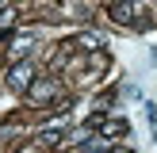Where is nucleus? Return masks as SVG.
Listing matches in <instances>:
<instances>
[{
	"mask_svg": "<svg viewBox=\"0 0 157 153\" xmlns=\"http://www.w3.org/2000/svg\"><path fill=\"white\" fill-rule=\"evenodd\" d=\"M31 76H35V69L23 61V65H15L12 69V76H8V84H12L15 92H23V88H31Z\"/></svg>",
	"mask_w": 157,
	"mask_h": 153,
	"instance_id": "1",
	"label": "nucleus"
},
{
	"mask_svg": "<svg viewBox=\"0 0 157 153\" xmlns=\"http://www.w3.org/2000/svg\"><path fill=\"white\" fill-rule=\"evenodd\" d=\"M138 8H142V4H134V0H123V4H111V19H115V23H130Z\"/></svg>",
	"mask_w": 157,
	"mask_h": 153,
	"instance_id": "2",
	"label": "nucleus"
},
{
	"mask_svg": "<svg viewBox=\"0 0 157 153\" xmlns=\"http://www.w3.org/2000/svg\"><path fill=\"white\" fill-rule=\"evenodd\" d=\"M104 138H115V134H127V119H111V122H104Z\"/></svg>",
	"mask_w": 157,
	"mask_h": 153,
	"instance_id": "3",
	"label": "nucleus"
},
{
	"mask_svg": "<svg viewBox=\"0 0 157 153\" xmlns=\"http://www.w3.org/2000/svg\"><path fill=\"white\" fill-rule=\"evenodd\" d=\"M31 96H35V99H46V96H54V84H50V80H38L35 88H31Z\"/></svg>",
	"mask_w": 157,
	"mask_h": 153,
	"instance_id": "4",
	"label": "nucleus"
},
{
	"mask_svg": "<svg viewBox=\"0 0 157 153\" xmlns=\"http://www.w3.org/2000/svg\"><path fill=\"white\" fill-rule=\"evenodd\" d=\"M111 153H127V149H111Z\"/></svg>",
	"mask_w": 157,
	"mask_h": 153,
	"instance_id": "5",
	"label": "nucleus"
}]
</instances>
